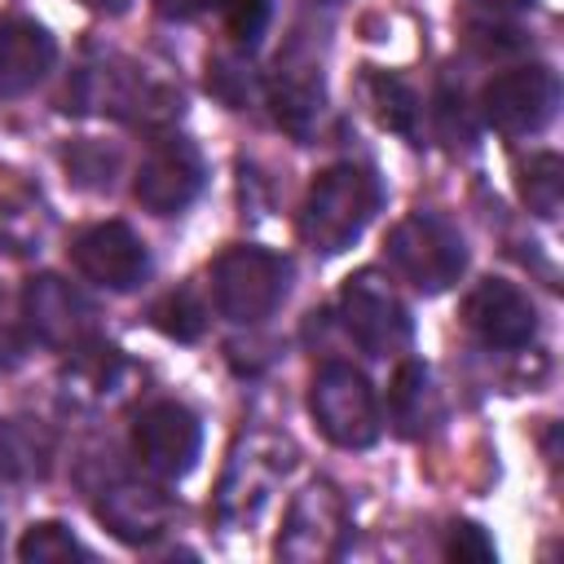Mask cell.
Wrapping results in <instances>:
<instances>
[{
    "instance_id": "44dd1931",
    "label": "cell",
    "mask_w": 564,
    "mask_h": 564,
    "mask_svg": "<svg viewBox=\"0 0 564 564\" xmlns=\"http://www.w3.org/2000/svg\"><path fill=\"white\" fill-rule=\"evenodd\" d=\"M212 9L225 18V26H229V35L238 40V44H256L260 35H264V26H269V0H212Z\"/></svg>"
},
{
    "instance_id": "83f0119b",
    "label": "cell",
    "mask_w": 564,
    "mask_h": 564,
    "mask_svg": "<svg viewBox=\"0 0 564 564\" xmlns=\"http://www.w3.org/2000/svg\"><path fill=\"white\" fill-rule=\"evenodd\" d=\"M97 4L110 9V13H123V9H128V0H97Z\"/></svg>"
},
{
    "instance_id": "d6986e66",
    "label": "cell",
    "mask_w": 564,
    "mask_h": 564,
    "mask_svg": "<svg viewBox=\"0 0 564 564\" xmlns=\"http://www.w3.org/2000/svg\"><path fill=\"white\" fill-rule=\"evenodd\" d=\"M18 560L26 564H62V560H88V546L57 520H40L22 533L18 542Z\"/></svg>"
},
{
    "instance_id": "3957f363",
    "label": "cell",
    "mask_w": 564,
    "mask_h": 564,
    "mask_svg": "<svg viewBox=\"0 0 564 564\" xmlns=\"http://www.w3.org/2000/svg\"><path fill=\"white\" fill-rule=\"evenodd\" d=\"M286 278H291V264L278 251L242 242V247L220 251V260L212 264V300L220 317L251 326L282 304Z\"/></svg>"
},
{
    "instance_id": "5b68a950",
    "label": "cell",
    "mask_w": 564,
    "mask_h": 564,
    "mask_svg": "<svg viewBox=\"0 0 564 564\" xmlns=\"http://www.w3.org/2000/svg\"><path fill=\"white\" fill-rule=\"evenodd\" d=\"M339 322L352 335V344L370 357H392L410 344V313L392 282L375 269H361L339 291Z\"/></svg>"
},
{
    "instance_id": "ffe728a7",
    "label": "cell",
    "mask_w": 564,
    "mask_h": 564,
    "mask_svg": "<svg viewBox=\"0 0 564 564\" xmlns=\"http://www.w3.org/2000/svg\"><path fill=\"white\" fill-rule=\"evenodd\" d=\"M62 163H66V172L79 189H110L115 172H119V150H110L101 141H75L62 154Z\"/></svg>"
},
{
    "instance_id": "4316f807",
    "label": "cell",
    "mask_w": 564,
    "mask_h": 564,
    "mask_svg": "<svg viewBox=\"0 0 564 564\" xmlns=\"http://www.w3.org/2000/svg\"><path fill=\"white\" fill-rule=\"evenodd\" d=\"M471 4H480V9H489V13H507V9H529L533 0H471Z\"/></svg>"
},
{
    "instance_id": "9c48e42d",
    "label": "cell",
    "mask_w": 564,
    "mask_h": 564,
    "mask_svg": "<svg viewBox=\"0 0 564 564\" xmlns=\"http://www.w3.org/2000/svg\"><path fill=\"white\" fill-rule=\"evenodd\" d=\"M132 445H137V458L150 471L176 480V476H185L198 463L203 427H198L194 410H185L181 401H154V405H145L137 414Z\"/></svg>"
},
{
    "instance_id": "ac0fdd59",
    "label": "cell",
    "mask_w": 564,
    "mask_h": 564,
    "mask_svg": "<svg viewBox=\"0 0 564 564\" xmlns=\"http://www.w3.org/2000/svg\"><path fill=\"white\" fill-rule=\"evenodd\" d=\"M370 101H375V115L383 128L401 132V137H419V97L405 79L379 70L370 75Z\"/></svg>"
},
{
    "instance_id": "484cf974",
    "label": "cell",
    "mask_w": 564,
    "mask_h": 564,
    "mask_svg": "<svg viewBox=\"0 0 564 564\" xmlns=\"http://www.w3.org/2000/svg\"><path fill=\"white\" fill-rule=\"evenodd\" d=\"M436 115H441L445 123H454V93H449V88H441V106H436ZM458 132H463V141H471V128L463 123V101H458ZM449 137H454V128H449Z\"/></svg>"
},
{
    "instance_id": "e0dca14e",
    "label": "cell",
    "mask_w": 564,
    "mask_h": 564,
    "mask_svg": "<svg viewBox=\"0 0 564 564\" xmlns=\"http://www.w3.org/2000/svg\"><path fill=\"white\" fill-rule=\"evenodd\" d=\"M520 198L542 220L560 216V198H564V163H560V154L546 150V154H533L520 167Z\"/></svg>"
},
{
    "instance_id": "2e32d148",
    "label": "cell",
    "mask_w": 564,
    "mask_h": 564,
    "mask_svg": "<svg viewBox=\"0 0 564 564\" xmlns=\"http://www.w3.org/2000/svg\"><path fill=\"white\" fill-rule=\"evenodd\" d=\"M388 414H392V427L410 441L432 432V423L441 419V397H436L432 370L423 361H401V370L392 375V388H388Z\"/></svg>"
},
{
    "instance_id": "4fadbf2b",
    "label": "cell",
    "mask_w": 564,
    "mask_h": 564,
    "mask_svg": "<svg viewBox=\"0 0 564 564\" xmlns=\"http://www.w3.org/2000/svg\"><path fill=\"white\" fill-rule=\"evenodd\" d=\"M264 93H269L273 119H278L295 141H308L313 128H317V119H322V106H326L322 66H317L304 48H286V53L273 62V75H269Z\"/></svg>"
},
{
    "instance_id": "cb8c5ba5",
    "label": "cell",
    "mask_w": 564,
    "mask_h": 564,
    "mask_svg": "<svg viewBox=\"0 0 564 564\" xmlns=\"http://www.w3.org/2000/svg\"><path fill=\"white\" fill-rule=\"evenodd\" d=\"M207 88H212L216 97H225L229 106H247V97H251V75H247L242 62H234V57H212V62H207Z\"/></svg>"
},
{
    "instance_id": "9a60e30c",
    "label": "cell",
    "mask_w": 564,
    "mask_h": 564,
    "mask_svg": "<svg viewBox=\"0 0 564 564\" xmlns=\"http://www.w3.org/2000/svg\"><path fill=\"white\" fill-rule=\"evenodd\" d=\"M57 62V44L40 22L4 18L0 22V97L31 93Z\"/></svg>"
},
{
    "instance_id": "5bb4252c",
    "label": "cell",
    "mask_w": 564,
    "mask_h": 564,
    "mask_svg": "<svg viewBox=\"0 0 564 564\" xmlns=\"http://www.w3.org/2000/svg\"><path fill=\"white\" fill-rule=\"evenodd\" d=\"M97 516L101 524L128 542V546H150L154 538H163L167 520H172V502L141 480H110L97 494Z\"/></svg>"
},
{
    "instance_id": "603a6c76",
    "label": "cell",
    "mask_w": 564,
    "mask_h": 564,
    "mask_svg": "<svg viewBox=\"0 0 564 564\" xmlns=\"http://www.w3.org/2000/svg\"><path fill=\"white\" fill-rule=\"evenodd\" d=\"M445 555H449V560H458V564H489L498 551H494V538H489L480 524H471V520H458V524L449 529Z\"/></svg>"
},
{
    "instance_id": "52a82bcc",
    "label": "cell",
    "mask_w": 564,
    "mask_h": 564,
    "mask_svg": "<svg viewBox=\"0 0 564 564\" xmlns=\"http://www.w3.org/2000/svg\"><path fill=\"white\" fill-rule=\"evenodd\" d=\"M344 533H348V507L339 489L326 480H313L286 507V520L278 533V560H295V564L330 560L344 546Z\"/></svg>"
},
{
    "instance_id": "8992f818",
    "label": "cell",
    "mask_w": 564,
    "mask_h": 564,
    "mask_svg": "<svg viewBox=\"0 0 564 564\" xmlns=\"http://www.w3.org/2000/svg\"><path fill=\"white\" fill-rule=\"evenodd\" d=\"M560 79L546 66H511L494 75L480 93V115L502 137H533L555 119Z\"/></svg>"
},
{
    "instance_id": "7c38bea8",
    "label": "cell",
    "mask_w": 564,
    "mask_h": 564,
    "mask_svg": "<svg viewBox=\"0 0 564 564\" xmlns=\"http://www.w3.org/2000/svg\"><path fill=\"white\" fill-rule=\"evenodd\" d=\"M463 317L471 326V335L489 348H524L538 330V308L533 300L507 282V278H485L476 282V291L463 304Z\"/></svg>"
},
{
    "instance_id": "ba28073f",
    "label": "cell",
    "mask_w": 564,
    "mask_h": 564,
    "mask_svg": "<svg viewBox=\"0 0 564 564\" xmlns=\"http://www.w3.org/2000/svg\"><path fill=\"white\" fill-rule=\"evenodd\" d=\"M198 189H203V154H198L189 141H181V137L159 141V145L141 159V167H137V176H132L137 203H141L145 212H154V216H176V212H185V207L198 198Z\"/></svg>"
},
{
    "instance_id": "d4e9b609",
    "label": "cell",
    "mask_w": 564,
    "mask_h": 564,
    "mask_svg": "<svg viewBox=\"0 0 564 564\" xmlns=\"http://www.w3.org/2000/svg\"><path fill=\"white\" fill-rule=\"evenodd\" d=\"M154 4H159L163 18H181V22L185 18H198L203 9H212V0H154Z\"/></svg>"
},
{
    "instance_id": "7402d4cb",
    "label": "cell",
    "mask_w": 564,
    "mask_h": 564,
    "mask_svg": "<svg viewBox=\"0 0 564 564\" xmlns=\"http://www.w3.org/2000/svg\"><path fill=\"white\" fill-rule=\"evenodd\" d=\"M154 317H159V330H167L172 339H198L203 335V304L189 291H172L154 308Z\"/></svg>"
},
{
    "instance_id": "30bf717a",
    "label": "cell",
    "mask_w": 564,
    "mask_h": 564,
    "mask_svg": "<svg viewBox=\"0 0 564 564\" xmlns=\"http://www.w3.org/2000/svg\"><path fill=\"white\" fill-rule=\"evenodd\" d=\"M70 256H75V269L106 291H132L150 273V251L123 220H106V225L84 229L75 238Z\"/></svg>"
},
{
    "instance_id": "6da1fadb",
    "label": "cell",
    "mask_w": 564,
    "mask_h": 564,
    "mask_svg": "<svg viewBox=\"0 0 564 564\" xmlns=\"http://www.w3.org/2000/svg\"><path fill=\"white\" fill-rule=\"evenodd\" d=\"M379 212V181L357 163L326 167L300 207V234L317 256L348 251Z\"/></svg>"
},
{
    "instance_id": "277c9868",
    "label": "cell",
    "mask_w": 564,
    "mask_h": 564,
    "mask_svg": "<svg viewBox=\"0 0 564 564\" xmlns=\"http://www.w3.org/2000/svg\"><path fill=\"white\" fill-rule=\"evenodd\" d=\"M308 410L317 432L339 449H366L379 441V401L361 370L348 361H330L313 375Z\"/></svg>"
},
{
    "instance_id": "8fae6325",
    "label": "cell",
    "mask_w": 564,
    "mask_h": 564,
    "mask_svg": "<svg viewBox=\"0 0 564 564\" xmlns=\"http://www.w3.org/2000/svg\"><path fill=\"white\" fill-rule=\"evenodd\" d=\"M22 317H26V330L40 344H53V348H66V352L88 344V335H93V304L70 282H62L57 273H40V278L26 282Z\"/></svg>"
},
{
    "instance_id": "7a4b0ae2",
    "label": "cell",
    "mask_w": 564,
    "mask_h": 564,
    "mask_svg": "<svg viewBox=\"0 0 564 564\" xmlns=\"http://www.w3.org/2000/svg\"><path fill=\"white\" fill-rule=\"evenodd\" d=\"M388 260H392V269L414 291L441 295V291H449L463 278L467 247H463V234L445 216H436V212H410L388 234Z\"/></svg>"
}]
</instances>
